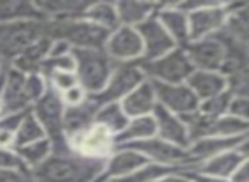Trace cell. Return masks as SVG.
<instances>
[{"label":"cell","instance_id":"cell-1","mask_svg":"<svg viewBox=\"0 0 249 182\" xmlns=\"http://www.w3.org/2000/svg\"><path fill=\"white\" fill-rule=\"evenodd\" d=\"M104 162L69 153H52L43 164L31 170L33 182H97Z\"/></svg>","mask_w":249,"mask_h":182},{"label":"cell","instance_id":"cell-2","mask_svg":"<svg viewBox=\"0 0 249 182\" xmlns=\"http://www.w3.org/2000/svg\"><path fill=\"white\" fill-rule=\"evenodd\" d=\"M45 36L50 39H62L72 50H104L109 31L94 26L84 17L45 21Z\"/></svg>","mask_w":249,"mask_h":182},{"label":"cell","instance_id":"cell-3","mask_svg":"<svg viewBox=\"0 0 249 182\" xmlns=\"http://www.w3.org/2000/svg\"><path fill=\"white\" fill-rule=\"evenodd\" d=\"M75 58V75L79 85L87 92V96H96L106 87L114 63L104 50H72Z\"/></svg>","mask_w":249,"mask_h":182},{"label":"cell","instance_id":"cell-4","mask_svg":"<svg viewBox=\"0 0 249 182\" xmlns=\"http://www.w3.org/2000/svg\"><path fill=\"white\" fill-rule=\"evenodd\" d=\"M45 36V21L0 24V60L11 65L26 48Z\"/></svg>","mask_w":249,"mask_h":182},{"label":"cell","instance_id":"cell-5","mask_svg":"<svg viewBox=\"0 0 249 182\" xmlns=\"http://www.w3.org/2000/svg\"><path fill=\"white\" fill-rule=\"evenodd\" d=\"M145 79L159 83H184L195 72L184 48H176L152 62L140 63Z\"/></svg>","mask_w":249,"mask_h":182},{"label":"cell","instance_id":"cell-6","mask_svg":"<svg viewBox=\"0 0 249 182\" xmlns=\"http://www.w3.org/2000/svg\"><path fill=\"white\" fill-rule=\"evenodd\" d=\"M145 79L140 63H114V68L107 80L106 87L96 96H90V99L97 106L111 102H121L133 89L140 85Z\"/></svg>","mask_w":249,"mask_h":182},{"label":"cell","instance_id":"cell-7","mask_svg":"<svg viewBox=\"0 0 249 182\" xmlns=\"http://www.w3.org/2000/svg\"><path fill=\"white\" fill-rule=\"evenodd\" d=\"M118 147H124V148H130V150L139 151L150 164L164 165V167L178 168V170L190 165L188 150L176 147V145L169 143V141L162 140L159 136H152V138H147V140L135 141V143H128V145H118Z\"/></svg>","mask_w":249,"mask_h":182},{"label":"cell","instance_id":"cell-8","mask_svg":"<svg viewBox=\"0 0 249 182\" xmlns=\"http://www.w3.org/2000/svg\"><path fill=\"white\" fill-rule=\"evenodd\" d=\"M73 153L92 160H106L116 150V138L106 128L94 123L86 131L69 138Z\"/></svg>","mask_w":249,"mask_h":182},{"label":"cell","instance_id":"cell-9","mask_svg":"<svg viewBox=\"0 0 249 182\" xmlns=\"http://www.w3.org/2000/svg\"><path fill=\"white\" fill-rule=\"evenodd\" d=\"M229 17V2L212 0L210 4L201 9L190 12V43L215 36L225 28Z\"/></svg>","mask_w":249,"mask_h":182},{"label":"cell","instance_id":"cell-10","mask_svg":"<svg viewBox=\"0 0 249 182\" xmlns=\"http://www.w3.org/2000/svg\"><path fill=\"white\" fill-rule=\"evenodd\" d=\"M104 53L113 63H140L143 58V43L137 28L120 26L109 33Z\"/></svg>","mask_w":249,"mask_h":182},{"label":"cell","instance_id":"cell-11","mask_svg":"<svg viewBox=\"0 0 249 182\" xmlns=\"http://www.w3.org/2000/svg\"><path fill=\"white\" fill-rule=\"evenodd\" d=\"M31 113L39 121L46 133V138L50 141L65 140L63 133V114H65V104L62 100V96L48 85V90L41 99H38L31 106Z\"/></svg>","mask_w":249,"mask_h":182},{"label":"cell","instance_id":"cell-12","mask_svg":"<svg viewBox=\"0 0 249 182\" xmlns=\"http://www.w3.org/2000/svg\"><path fill=\"white\" fill-rule=\"evenodd\" d=\"M156 90L157 106L178 114V116H188L198 111L200 100L188 87V83H159L152 82Z\"/></svg>","mask_w":249,"mask_h":182},{"label":"cell","instance_id":"cell-13","mask_svg":"<svg viewBox=\"0 0 249 182\" xmlns=\"http://www.w3.org/2000/svg\"><path fill=\"white\" fill-rule=\"evenodd\" d=\"M188 58L195 70H208V72H220L225 63V46L217 34L210 38L191 41L184 46Z\"/></svg>","mask_w":249,"mask_h":182},{"label":"cell","instance_id":"cell-14","mask_svg":"<svg viewBox=\"0 0 249 182\" xmlns=\"http://www.w3.org/2000/svg\"><path fill=\"white\" fill-rule=\"evenodd\" d=\"M140 38L143 43V58L142 62H152L160 56L167 55L173 50L179 48V46L174 43V39L169 36V33L162 28L157 17H150L149 21H145L143 24H140L137 28ZM140 62V63H142Z\"/></svg>","mask_w":249,"mask_h":182},{"label":"cell","instance_id":"cell-15","mask_svg":"<svg viewBox=\"0 0 249 182\" xmlns=\"http://www.w3.org/2000/svg\"><path fill=\"white\" fill-rule=\"evenodd\" d=\"M147 164H150L145 157L139 153L135 150L124 147H116V150L106 158L104 162L103 174H101L99 181H106V179H116V177H124L130 175L133 172L140 170L142 167H145Z\"/></svg>","mask_w":249,"mask_h":182},{"label":"cell","instance_id":"cell-16","mask_svg":"<svg viewBox=\"0 0 249 182\" xmlns=\"http://www.w3.org/2000/svg\"><path fill=\"white\" fill-rule=\"evenodd\" d=\"M31 106V100L26 94V73L9 65L7 80H5L4 92H2V114L29 111Z\"/></svg>","mask_w":249,"mask_h":182},{"label":"cell","instance_id":"cell-17","mask_svg":"<svg viewBox=\"0 0 249 182\" xmlns=\"http://www.w3.org/2000/svg\"><path fill=\"white\" fill-rule=\"evenodd\" d=\"M154 119H156L157 126V136L162 140L169 141V143L181 147L184 150H188L191 143L190 131H188L186 124H184L183 117L178 114L171 113V111L164 109V107L157 106L152 113Z\"/></svg>","mask_w":249,"mask_h":182},{"label":"cell","instance_id":"cell-18","mask_svg":"<svg viewBox=\"0 0 249 182\" xmlns=\"http://www.w3.org/2000/svg\"><path fill=\"white\" fill-rule=\"evenodd\" d=\"M156 17L162 24V28L169 33V36L174 39V43L179 48H184L190 43V21H188V14L176 9L173 4H160Z\"/></svg>","mask_w":249,"mask_h":182},{"label":"cell","instance_id":"cell-19","mask_svg":"<svg viewBox=\"0 0 249 182\" xmlns=\"http://www.w3.org/2000/svg\"><path fill=\"white\" fill-rule=\"evenodd\" d=\"M121 107H123L124 114L132 119V117L140 116H150L154 109L157 107L156 99V90H154V83L150 80H143L137 89H133L128 96L121 100Z\"/></svg>","mask_w":249,"mask_h":182},{"label":"cell","instance_id":"cell-20","mask_svg":"<svg viewBox=\"0 0 249 182\" xmlns=\"http://www.w3.org/2000/svg\"><path fill=\"white\" fill-rule=\"evenodd\" d=\"M188 87L193 90L196 99L207 100L218 94L227 92V79L220 72H208V70H195L186 80Z\"/></svg>","mask_w":249,"mask_h":182},{"label":"cell","instance_id":"cell-21","mask_svg":"<svg viewBox=\"0 0 249 182\" xmlns=\"http://www.w3.org/2000/svg\"><path fill=\"white\" fill-rule=\"evenodd\" d=\"M241 138H220V136H205L200 140L191 141L188 147V157H190V165H196L208 158L215 157L218 153H224L227 150H234L235 145ZM186 168V167H184Z\"/></svg>","mask_w":249,"mask_h":182},{"label":"cell","instance_id":"cell-22","mask_svg":"<svg viewBox=\"0 0 249 182\" xmlns=\"http://www.w3.org/2000/svg\"><path fill=\"white\" fill-rule=\"evenodd\" d=\"M97 109H99V106L90 97L86 102L80 104V106L65 107V114H63V133H65L67 140L92 126L94 121H96Z\"/></svg>","mask_w":249,"mask_h":182},{"label":"cell","instance_id":"cell-23","mask_svg":"<svg viewBox=\"0 0 249 182\" xmlns=\"http://www.w3.org/2000/svg\"><path fill=\"white\" fill-rule=\"evenodd\" d=\"M118 11L120 26H128V28H139L145 21L157 14L160 4L154 2H140V0H121L114 2Z\"/></svg>","mask_w":249,"mask_h":182},{"label":"cell","instance_id":"cell-24","mask_svg":"<svg viewBox=\"0 0 249 182\" xmlns=\"http://www.w3.org/2000/svg\"><path fill=\"white\" fill-rule=\"evenodd\" d=\"M35 4L46 21L82 17L86 9L89 7V2L84 0H36Z\"/></svg>","mask_w":249,"mask_h":182},{"label":"cell","instance_id":"cell-25","mask_svg":"<svg viewBox=\"0 0 249 182\" xmlns=\"http://www.w3.org/2000/svg\"><path fill=\"white\" fill-rule=\"evenodd\" d=\"M241 162H242V158L235 153V150H227V151H224V153H218V155H215V157L208 158V160L201 162V164L191 165V167H186V168L212 175V177L231 181V177L234 175V172L237 170Z\"/></svg>","mask_w":249,"mask_h":182},{"label":"cell","instance_id":"cell-26","mask_svg":"<svg viewBox=\"0 0 249 182\" xmlns=\"http://www.w3.org/2000/svg\"><path fill=\"white\" fill-rule=\"evenodd\" d=\"M50 48H52V39L48 36H43L36 43H33L29 48H26L11 65L14 68H18L19 72L26 73V75L38 73L41 70V65L45 63V60L48 58Z\"/></svg>","mask_w":249,"mask_h":182},{"label":"cell","instance_id":"cell-27","mask_svg":"<svg viewBox=\"0 0 249 182\" xmlns=\"http://www.w3.org/2000/svg\"><path fill=\"white\" fill-rule=\"evenodd\" d=\"M46 21L35 2L28 0H0V24L5 22Z\"/></svg>","mask_w":249,"mask_h":182},{"label":"cell","instance_id":"cell-28","mask_svg":"<svg viewBox=\"0 0 249 182\" xmlns=\"http://www.w3.org/2000/svg\"><path fill=\"white\" fill-rule=\"evenodd\" d=\"M157 136V126L154 116H140L132 117L123 131L116 136V147L118 145H128L135 141H142L147 138Z\"/></svg>","mask_w":249,"mask_h":182},{"label":"cell","instance_id":"cell-29","mask_svg":"<svg viewBox=\"0 0 249 182\" xmlns=\"http://www.w3.org/2000/svg\"><path fill=\"white\" fill-rule=\"evenodd\" d=\"M224 31L237 41L249 45V4H229V17Z\"/></svg>","mask_w":249,"mask_h":182},{"label":"cell","instance_id":"cell-30","mask_svg":"<svg viewBox=\"0 0 249 182\" xmlns=\"http://www.w3.org/2000/svg\"><path fill=\"white\" fill-rule=\"evenodd\" d=\"M86 21L92 22L94 26L106 31H114L120 28V19H118V11L114 2H96V4H89L82 16Z\"/></svg>","mask_w":249,"mask_h":182},{"label":"cell","instance_id":"cell-31","mask_svg":"<svg viewBox=\"0 0 249 182\" xmlns=\"http://www.w3.org/2000/svg\"><path fill=\"white\" fill-rule=\"evenodd\" d=\"M130 117L124 114L123 107L120 102H111V104H104L99 106L96 114V121L94 123L99 124V126L106 128L109 133L114 134V138L121 133V131L126 128Z\"/></svg>","mask_w":249,"mask_h":182},{"label":"cell","instance_id":"cell-32","mask_svg":"<svg viewBox=\"0 0 249 182\" xmlns=\"http://www.w3.org/2000/svg\"><path fill=\"white\" fill-rule=\"evenodd\" d=\"M14 150L19 155V158L22 160V164L31 172L33 168H36L39 164H43L52 155V141H50V138H43L39 141L14 148Z\"/></svg>","mask_w":249,"mask_h":182},{"label":"cell","instance_id":"cell-33","mask_svg":"<svg viewBox=\"0 0 249 182\" xmlns=\"http://www.w3.org/2000/svg\"><path fill=\"white\" fill-rule=\"evenodd\" d=\"M43 138H46L45 130H43V126L39 124V121L35 117V114L29 111V113L26 114L24 119H22L19 130L16 131L14 148L24 147V145H29V143H35V141H39V140H43Z\"/></svg>","mask_w":249,"mask_h":182},{"label":"cell","instance_id":"cell-34","mask_svg":"<svg viewBox=\"0 0 249 182\" xmlns=\"http://www.w3.org/2000/svg\"><path fill=\"white\" fill-rule=\"evenodd\" d=\"M173 172H178V168L164 167V165H157V164H147L145 167H142L140 170L133 172L130 175L116 177V179H106V181H101V182H152L167 174H173Z\"/></svg>","mask_w":249,"mask_h":182},{"label":"cell","instance_id":"cell-35","mask_svg":"<svg viewBox=\"0 0 249 182\" xmlns=\"http://www.w3.org/2000/svg\"><path fill=\"white\" fill-rule=\"evenodd\" d=\"M231 99H232V94L227 90V92L218 94V96L212 97V99L201 100L200 106H198V113L203 114L205 117H210V119L220 117L224 114H227Z\"/></svg>","mask_w":249,"mask_h":182},{"label":"cell","instance_id":"cell-36","mask_svg":"<svg viewBox=\"0 0 249 182\" xmlns=\"http://www.w3.org/2000/svg\"><path fill=\"white\" fill-rule=\"evenodd\" d=\"M227 90L232 96L249 97V63L227 77Z\"/></svg>","mask_w":249,"mask_h":182},{"label":"cell","instance_id":"cell-37","mask_svg":"<svg viewBox=\"0 0 249 182\" xmlns=\"http://www.w3.org/2000/svg\"><path fill=\"white\" fill-rule=\"evenodd\" d=\"M48 85L52 87L55 92H58L62 96L63 92L70 90L72 87L79 85V80H77L75 72H52L45 77Z\"/></svg>","mask_w":249,"mask_h":182},{"label":"cell","instance_id":"cell-38","mask_svg":"<svg viewBox=\"0 0 249 182\" xmlns=\"http://www.w3.org/2000/svg\"><path fill=\"white\" fill-rule=\"evenodd\" d=\"M46 90H48V82H46V79L39 72L26 75V94H28L31 104H35L38 99H41Z\"/></svg>","mask_w":249,"mask_h":182},{"label":"cell","instance_id":"cell-39","mask_svg":"<svg viewBox=\"0 0 249 182\" xmlns=\"http://www.w3.org/2000/svg\"><path fill=\"white\" fill-rule=\"evenodd\" d=\"M0 168H11V170H24L29 172V168L22 164L19 155L14 148H0ZM31 174V172H29Z\"/></svg>","mask_w":249,"mask_h":182},{"label":"cell","instance_id":"cell-40","mask_svg":"<svg viewBox=\"0 0 249 182\" xmlns=\"http://www.w3.org/2000/svg\"><path fill=\"white\" fill-rule=\"evenodd\" d=\"M227 114H231V116L237 117V119L248 121L249 123V97L232 96Z\"/></svg>","mask_w":249,"mask_h":182},{"label":"cell","instance_id":"cell-41","mask_svg":"<svg viewBox=\"0 0 249 182\" xmlns=\"http://www.w3.org/2000/svg\"><path fill=\"white\" fill-rule=\"evenodd\" d=\"M31 111V109H29ZM29 111H21V113H9V114H2L0 116V130L4 131H9V133H14L19 130V126H21L22 119L26 117V114L29 113Z\"/></svg>","mask_w":249,"mask_h":182},{"label":"cell","instance_id":"cell-42","mask_svg":"<svg viewBox=\"0 0 249 182\" xmlns=\"http://www.w3.org/2000/svg\"><path fill=\"white\" fill-rule=\"evenodd\" d=\"M87 99H89V96H87V92L80 85L72 87L70 90H67V92L62 94V100H63V104H65V107L80 106V104L86 102Z\"/></svg>","mask_w":249,"mask_h":182},{"label":"cell","instance_id":"cell-43","mask_svg":"<svg viewBox=\"0 0 249 182\" xmlns=\"http://www.w3.org/2000/svg\"><path fill=\"white\" fill-rule=\"evenodd\" d=\"M0 182H33V181L29 172L0 168Z\"/></svg>","mask_w":249,"mask_h":182},{"label":"cell","instance_id":"cell-44","mask_svg":"<svg viewBox=\"0 0 249 182\" xmlns=\"http://www.w3.org/2000/svg\"><path fill=\"white\" fill-rule=\"evenodd\" d=\"M181 174L188 179L190 182H229L225 179H218V177H212V175L201 174V172L191 170V168H181Z\"/></svg>","mask_w":249,"mask_h":182},{"label":"cell","instance_id":"cell-45","mask_svg":"<svg viewBox=\"0 0 249 182\" xmlns=\"http://www.w3.org/2000/svg\"><path fill=\"white\" fill-rule=\"evenodd\" d=\"M72 53V46L69 43L62 41V39H52V48H50V55L48 58H55V56H62V55H69Z\"/></svg>","mask_w":249,"mask_h":182},{"label":"cell","instance_id":"cell-46","mask_svg":"<svg viewBox=\"0 0 249 182\" xmlns=\"http://www.w3.org/2000/svg\"><path fill=\"white\" fill-rule=\"evenodd\" d=\"M229 182H249V158H246V160H242L239 164L237 170L234 172V175H232Z\"/></svg>","mask_w":249,"mask_h":182},{"label":"cell","instance_id":"cell-47","mask_svg":"<svg viewBox=\"0 0 249 182\" xmlns=\"http://www.w3.org/2000/svg\"><path fill=\"white\" fill-rule=\"evenodd\" d=\"M235 153L239 155V157L242 158V160H246V158H249V134H246V136H242L241 140L237 141V145H235Z\"/></svg>","mask_w":249,"mask_h":182},{"label":"cell","instance_id":"cell-48","mask_svg":"<svg viewBox=\"0 0 249 182\" xmlns=\"http://www.w3.org/2000/svg\"><path fill=\"white\" fill-rule=\"evenodd\" d=\"M152 182H190V181L178 170V172H173V174L164 175V177H160V179H156V181H152Z\"/></svg>","mask_w":249,"mask_h":182},{"label":"cell","instance_id":"cell-49","mask_svg":"<svg viewBox=\"0 0 249 182\" xmlns=\"http://www.w3.org/2000/svg\"><path fill=\"white\" fill-rule=\"evenodd\" d=\"M7 65H9V63H5V62H2V60H0V72H2V70H4Z\"/></svg>","mask_w":249,"mask_h":182},{"label":"cell","instance_id":"cell-50","mask_svg":"<svg viewBox=\"0 0 249 182\" xmlns=\"http://www.w3.org/2000/svg\"><path fill=\"white\" fill-rule=\"evenodd\" d=\"M0 114H2V96H0Z\"/></svg>","mask_w":249,"mask_h":182}]
</instances>
